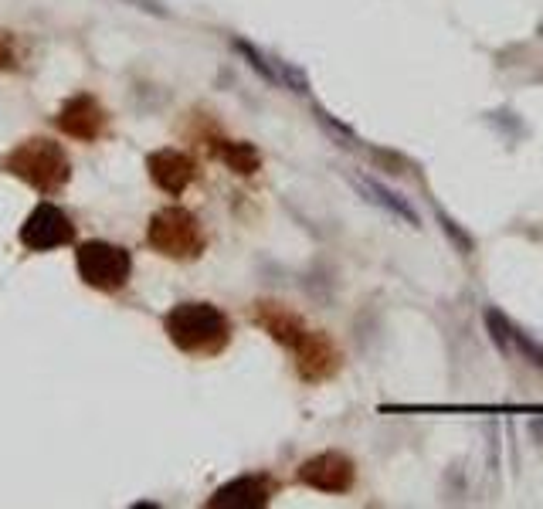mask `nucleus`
<instances>
[{
  "instance_id": "f8f14e48",
  "label": "nucleus",
  "mask_w": 543,
  "mask_h": 509,
  "mask_svg": "<svg viewBox=\"0 0 543 509\" xmlns=\"http://www.w3.org/2000/svg\"><path fill=\"white\" fill-rule=\"evenodd\" d=\"M255 319H258V326H262L275 343H282L286 350H296L309 333L303 319H299L296 313H289V309L279 306V303H258Z\"/></svg>"
},
{
  "instance_id": "f3484780",
  "label": "nucleus",
  "mask_w": 543,
  "mask_h": 509,
  "mask_svg": "<svg viewBox=\"0 0 543 509\" xmlns=\"http://www.w3.org/2000/svg\"><path fill=\"white\" fill-rule=\"evenodd\" d=\"M313 116H316V123H320L326 133L333 136L336 143L340 146H347V150H357V143H360V136L353 133V126H347L343 119H336V116H330L323 106H313Z\"/></svg>"
},
{
  "instance_id": "f03ea898",
  "label": "nucleus",
  "mask_w": 543,
  "mask_h": 509,
  "mask_svg": "<svg viewBox=\"0 0 543 509\" xmlns=\"http://www.w3.org/2000/svg\"><path fill=\"white\" fill-rule=\"evenodd\" d=\"M4 167L7 174L24 180V184L45 197L58 194L68 184V177H72V167H68L62 143L45 140V136H31V140L17 143L4 157Z\"/></svg>"
},
{
  "instance_id": "b1692460",
  "label": "nucleus",
  "mask_w": 543,
  "mask_h": 509,
  "mask_svg": "<svg viewBox=\"0 0 543 509\" xmlns=\"http://www.w3.org/2000/svg\"><path fill=\"white\" fill-rule=\"evenodd\" d=\"M537 34H540V38H543V24H540V31H537Z\"/></svg>"
},
{
  "instance_id": "20e7f679",
  "label": "nucleus",
  "mask_w": 543,
  "mask_h": 509,
  "mask_svg": "<svg viewBox=\"0 0 543 509\" xmlns=\"http://www.w3.org/2000/svg\"><path fill=\"white\" fill-rule=\"evenodd\" d=\"M75 269L82 282L99 292H119L133 275V255L112 241H82L75 248Z\"/></svg>"
},
{
  "instance_id": "5701e85b",
  "label": "nucleus",
  "mask_w": 543,
  "mask_h": 509,
  "mask_svg": "<svg viewBox=\"0 0 543 509\" xmlns=\"http://www.w3.org/2000/svg\"><path fill=\"white\" fill-rule=\"evenodd\" d=\"M530 435H533V442L543 445V418H533V421H530Z\"/></svg>"
},
{
  "instance_id": "4be33fe9",
  "label": "nucleus",
  "mask_w": 543,
  "mask_h": 509,
  "mask_svg": "<svg viewBox=\"0 0 543 509\" xmlns=\"http://www.w3.org/2000/svg\"><path fill=\"white\" fill-rule=\"evenodd\" d=\"M0 68H17L14 51H11V38H7V34H0Z\"/></svg>"
},
{
  "instance_id": "9d476101",
  "label": "nucleus",
  "mask_w": 543,
  "mask_h": 509,
  "mask_svg": "<svg viewBox=\"0 0 543 509\" xmlns=\"http://www.w3.org/2000/svg\"><path fill=\"white\" fill-rule=\"evenodd\" d=\"M292 353H296V367L306 381H326V377L336 374V367H340V353H336L333 340L313 330L306 333V340Z\"/></svg>"
},
{
  "instance_id": "f257e3e1",
  "label": "nucleus",
  "mask_w": 543,
  "mask_h": 509,
  "mask_svg": "<svg viewBox=\"0 0 543 509\" xmlns=\"http://www.w3.org/2000/svg\"><path fill=\"white\" fill-rule=\"evenodd\" d=\"M163 330L170 343L194 357L221 353L231 340V319L214 303H177L163 316Z\"/></svg>"
},
{
  "instance_id": "a211bd4d",
  "label": "nucleus",
  "mask_w": 543,
  "mask_h": 509,
  "mask_svg": "<svg viewBox=\"0 0 543 509\" xmlns=\"http://www.w3.org/2000/svg\"><path fill=\"white\" fill-rule=\"evenodd\" d=\"M275 75H279V85H286L296 96H309V75L299 68L296 62H286V58H272Z\"/></svg>"
},
{
  "instance_id": "dca6fc26",
  "label": "nucleus",
  "mask_w": 543,
  "mask_h": 509,
  "mask_svg": "<svg viewBox=\"0 0 543 509\" xmlns=\"http://www.w3.org/2000/svg\"><path fill=\"white\" fill-rule=\"evenodd\" d=\"M435 221H438V228H442V235H445L448 241H452L455 252H459V255H472V252H476V238H472L469 231H465L462 224L452 218V214H445L442 207H438V211H435Z\"/></svg>"
},
{
  "instance_id": "9b49d317",
  "label": "nucleus",
  "mask_w": 543,
  "mask_h": 509,
  "mask_svg": "<svg viewBox=\"0 0 543 509\" xmlns=\"http://www.w3.org/2000/svg\"><path fill=\"white\" fill-rule=\"evenodd\" d=\"M272 499V489H269V479L262 476H238L208 499V506L214 509H258V506H269Z\"/></svg>"
},
{
  "instance_id": "1a4fd4ad",
  "label": "nucleus",
  "mask_w": 543,
  "mask_h": 509,
  "mask_svg": "<svg viewBox=\"0 0 543 509\" xmlns=\"http://www.w3.org/2000/svg\"><path fill=\"white\" fill-rule=\"evenodd\" d=\"M350 184L357 187V194L364 197L367 204L381 207L384 214H391V218L411 224V228H421V218H418L415 204H411L408 197H401L398 191H394V187L381 184V180L370 177V174H350Z\"/></svg>"
},
{
  "instance_id": "423d86ee",
  "label": "nucleus",
  "mask_w": 543,
  "mask_h": 509,
  "mask_svg": "<svg viewBox=\"0 0 543 509\" xmlns=\"http://www.w3.org/2000/svg\"><path fill=\"white\" fill-rule=\"evenodd\" d=\"M296 479L303 486L316 489V493L326 496H343L353 489L357 482V465H353L350 455L343 452H320V455H309V459L296 469Z\"/></svg>"
},
{
  "instance_id": "6ab92c4d",
  "label": "nucleus",
  "mask_w": 543,
  "mask_h": 509,
  "mask_svg": "<svg viewBox=\"0 0 543 509\" xmlns=\"http://www.w3.org/2000/svg\"><path fill=\"white\" fill-rule=\"evenodd\" d=\"M367 157L374 160L377 167L384 170V174H391V177H401V174H408V170H411V160H408V157H401L398 150H384V146H370Z\"/></svg>"
},
{
  "instance_id": "7ed1b4c3",
  "label": "nucleus",
  "mask_w": 543,
  "mask_h": 509,
  "mask_svg": "<svg viewBox=\"0 0 543 509\" xmlns=\"http://www.w3.org/2000/svg\"><path fill=\"white\" fill-rule=\"evenodd\" d=\"M146 241H150L153 252L167 255V258H197L208 245L204 228L197 221V214H191L187 207H163L150 218L146 228Z\"/></svg>"
},
{
  "instance_id": "39448f33",
  "label": "nucleus",
  "mask_w": 543,
  "mask_h": 509,
  "mask_svg": "<svg viewBox=\"0 0 543 509\" xmlns=\"http://www.w3.org/2000/svg\"><path fill=\"white\" fill-rule=\"evenodd\" d=\"M75 241V224L58 204L41 201L21 224V245L28 252H55Z\"/></svg>"
},
{
  "instance_id": "6e6552de",
  "label": "nucleus",
  "mask_w": 543,
  "mask_h": 509,
  "mask_svg": "<svg viewBox=\"0 0 543 509\" xmlns=\"http://www.w3.org/2000/svg\"><path fill=\"white\" fill-rule=\"evenodd\" d=\"M146 170H150V180L160 187L163 194L180 197L187 187L197 180V163L180 150H157L146 157Z\"/></svg>"
},
{
  "instance_id": "4468645a",
  "label": "nucleus",
  "mask_w": 543,
  "mask_h": 509,
  "mask_svg": "<svg viewBox=\"0 0 543 509\" xmlns=\"http://www.w3.org/2000/svg\"><path fill=\"white\" fill-rule=\"evenodd\" d=\"M482 323H486V333H489V340H493V347L503 353V357H510V353L516 350V326H513V319L506 316L503 309L486 306V309H482Z\"/></svg>"
},
{
  "instance_id": "aec40b11",
  "label": "nucleus",
  "mask_w": 543,
  "mask_h": 509,
  "mask_svg": "<svg viewBox=\"0 0 543 509\" xmlns=\"http://www.w3.org/2000/svg\"><path fill=\"white\" fill-rule=\"evenodd\" d=\"M516 353H520V357L527 360L530 367H537L540 374H543V343H537V340H533L530 333L516 330Z\"/></svg>"
},
{
  "instance_id": "2eb2a0df",
  "label": "nucleus",
  "mask_w": 543,
  "mask_h": 509,
  "mask_svg": "<svg viewBox=\"0 0 543 509\" xmlns=\"http://www.w3.org/2000/svg\"><path fill=\"white\" fill-rule=\"evenodd\" d=\"M231 48L238 51L241 58H245V65L252 68L255 75H262L269 85H279V75H275V65H272V58L269 55H262L252 41H245V38H231Z\"/></svg>"
},
{
  "instance_id": "412c9836",
  "label": "nucleus",
  "mask_w": 543,
  "mask_h": 509,
  "mask_svg": "<svg viewBox=\"0 0 543 509\" xmlns=\"http://www.w3.org/2000/svg\"><path fill=\"white\" fill-rule=\"evenodd\" d=\"M126 4L143 14H153V17H170V11L163 7V0H126Z\"/></svg>"
},
{
  "instance_id": "0eeeda50",
  "label": "nucleus",
  "mask_w": 543,
  "mask_h": 509,
  "mask_svg": "<svg viewBox=\"0 0 543 509\" xmlns=\"http://www.w3.org/2000/svg\"><path fill=\"white\" fill-rule=\"evenodd\" d=\"M55 123L65 136H72V140L92 143V140H99V136H102L109 116H106V109L99 106L96 96H72L62 109H58Z\"/></svg>"
},
{
  "instance_id": "ddd939ff",
  "label": "nucleus",
  "mask_w": 543,
  "mask_h": 509,
  "mask_svg": "<svg viewBox=\"0 0 543 509\" xmlns=\"http://www.w3.org/2000/svg\"><path fill=\"white\" fill-rule=\"evenodd\" d=\"M218 157L241 177H252V174H258V167H262V153L245 140H221Z\"/></svg>"
}]
</instances>
